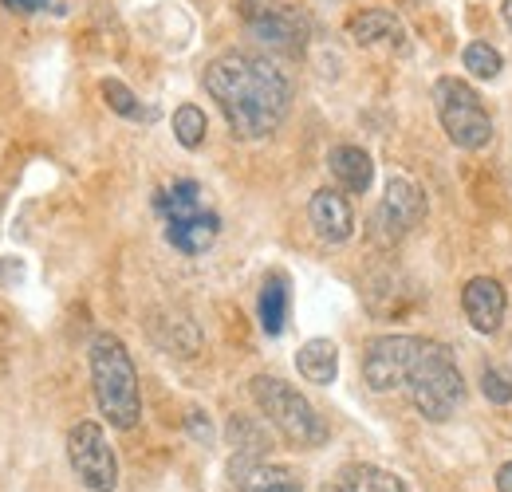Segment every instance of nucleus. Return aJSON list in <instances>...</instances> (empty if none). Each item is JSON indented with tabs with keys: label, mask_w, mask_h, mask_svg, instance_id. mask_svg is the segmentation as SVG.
Instances as JSON below:
<instances>
[{
	"label": "nucleus",
	"mask_w": 512,
	"mask_h": 492,
	"mask_svg": "<svg viewBox=\"0 0 512 492\" xmlns=\"http://www.w3.org/2000/svg\"><path fill=\"white\" fill-rule=\"evenodd\" d=\"M205 87L237 138H268L288 119L292 83L272 60L225 52L205 67Z\"/></svg>",
	"instance_id": "1"
},
{
	"label": "nucleus",
	"mask_w": 512,
	"mask_h": 492,
	"mask_svg": "<svg viewBox=\"0 0 512 492\" xmlns=\"http://www.w3.org/2000/svg\"><path fill=\"white\" fill-rule=\"evenodd\" d=\"M91 386L103 418L115 430H134L142 418V394H138V370L130 363V351L115 335L91 339Z\"/></svg>",
	"instance_id": "2"
},
{
	"label": "nucleus",
	"mask_w": 512,
	"mask_h": 492,
	"mask_svg": "<svg viewBox=\"0 0 512 492\" xmlns=\"http://www.w3.org/2000/svg\"><path fill=\"white\" fill-rule=\"evenodd\" d=\"M402 390L410 394L414 410L426 422H446V418H453V410L465 402V382H461V370L453 363V351L426 339V347L414 359V370H410V378H406Z\"/></svg>",
	"instance_id": "3"
},
{
	"label": "nucleus",
	"mask_w": 512,
	"mask_h": 492,
	"mask_svg": "<svg viewBox=\"0 0 512 492\" xmlns=\"http://www.w3.org/2000/svg\"><path fill=\"white\" fill-rule=\"evenodd\" d=\"M154 209L166 221V241L186 256H201L221 233V217L201 205V185L190 178L162 185L154 197Z\"/></svg>",
	"instance_id": "4"
},
{
	"label": "nucleus",
	"mask_w": 512,
	"mask_h": 492,
	"mask_svg": "<svg viewBox=\"0 0 512 492\" xmlns=\"http://www.w3.org/2000/svg\"><path fill=\"white\" fill-rule=\"evenodd\" d=\"M249 390H253V402L264 410V418L284 433L292 445H300V449H320L323 441H327V422L316 414V406H312L300 390H292L284 378H276V374H256Z\"/></svg>",
	"instance_id": "5"
},
{
	"label": "nucleus",
	"mask_w": 512,
	"mask_h": 492,
	"mask_svg": "<svg viewBox=\"0 0 512 492\" xmlns=\"http://www.w3.org/2000/svg\"><path fill=\"white\" fill-rule=\"evenodd\" d=\"M434 107H438V119L446 126L449 142L461 146V150H485L489 138H493V119L481 103V95L453 79V75H442L434 83Z\"/></svg>",
	"instance_id": "6"
},
{
	"label": "nucleus",
	"mask_w": 512,
	"mask_h": 492,
	"mask_svg": "<svg viewBox=\"0 0 512 492\" xmlns=\"http://www.w3.org/2000/svg\"><path fill=\"white\" fill-rule=\"evenodd\" d=\"M67 461L83 489L91 492H115L119 489V457L107 441L99 422H79L67 433Z\"/></svg>",
	"instance_id": "7"
},
{
	"label": "nucleus",
	"mask_w": 512,
	"mask_h": 492,
	"mask_svg": "<svg viewBox=\"0 0 512 492\" xmlns=\"http://www.w3.org/2000/svg\"><path fill=\"white\" fill-rule=\"evenodd\" d=\"M426 339L418 335H383L367 347L363 355V378L375 394H390L398 386H406L410 370H414V359L422 355Z\"/></svg>",
	"instance_id": "8"
},
{
	"label": "nucleus",
	"mask_w": 512,
	"mask_h": 492,
	"mask_svg": "<svg viewBox=\"0 0 512 492\" xmlns=\"http://www.w3.org/2000/svg\"><path fill=\"white\" fill-rule=\"evenodd\" d=\"M245 24L253 28L256 40H264L272 48H284V52H296L308 40L304 20L292 8H280L272 0H245Z\"/></svg>",
	"instance_id": "9"
},
{
	"label": "nucleus",
	"mask_w": 512,
	"mask_h": 492,
	"mask_svg": "<svg viewBox=\"0 0 512 492\" xmlns=\"http://www.w3.org/2000/svg\"><path fill=\"white\" fill-rule=\"evenodd\" d=\"M379 217H383L386 233H410L422 217H426V193L410 178H390L383 189V205H379Z\"/></svg>",
	"instance_id": "10"
},
{
	"label": "nucleus",
	"mask_w": 512,
	"mask_h": 492,
	"mask_svg": "<svg viewBox=\"0 0 512 492\" xmlns=\"http://www.w3.org/2000/svg\"><path fill=\"white\" fill-rule=\"evenodd\" d=\"M308 221H312L316 237L327 241V245H343V241L355 233V213H351L347 197L335 193V189L312 193V201H308Z\"/></svg>",
	"instance_id": "11"
},
{
	"label": "nucleus",
	"mask_w": 512,
	"mask_h": 492,
	"mask_svg": "<svg viewBox=\"0 0 512 492\" xmlns=\"http://www.w3.org/2000/svg\"><path fill=\"white\" fill-rule=\"evenodd\" d=\"M461 304H465V315H469L473 331H481V335L501 331V323H505V288L493 276L469 280L465 292H461Z\"/></svg>",
	"instance_id": "12"
},
{
	"label": "nucleus",
	"mask_w": 512,
	"mask_h": 492,
	"mask_svg": "<svg viewBox=\"0 0 512 492\" xmlns=\"http://www.w3.org/2000/svg\"><path fill=\"white\" fill-rule=\"evenodd\" d=\"M229 473L241 492H304V481L288 465H268L260 457H237Z\"/></svg>",
	"instance_id": "13"
},
{
	"label": "nucleus",
	"mask_w": 512,
	"mask_h": 492,
	"mask_svg": "<svg viewBox=\"0 0 512 492\" xmlns=\"http://www.w3.org/2000/svg\"><path fill=\"white\" fill-rule=\"evenodd\" d=\"M347 32H351V40H355L359 48H375V44L406 48V28H402L390 12H379V8H371V12H355L351 24H347Z\"/></svg>",
	"instance_id": "14"
},
{
	"label": "nucleus",
	"mask_w": 512,
	"mask_h": 492,
	"mask_svg": "<svg viewBox=\"0 0 512 492\" xmlns=\"http://www.w3.org/2000/svg\"><path fill=\"white\" fill-rule=\"evenodd\" d=\"M327 170H331L335 182L343 185V189H351V193H367L371 178H375V162L359 146H335L327 154Z\"/></svg>",
	"instance_id": "15"
},
{
	"label": "nucleus",
	"mask_w": 512,
	"mask_h": 492,
	"mask_svg": "<svg viewBox=\"0 0 512 492\" xmlns=\"http://www.w3.org/2000/svg\"><path fill=\"white\" fill-rule=\"evenodd\" d=\"M323 492H410L394 473H386L379 465H347L339 469Z\"/></svg>",
	"instance_id": "16"
},
{
	"label": "nucleus",
	"mask_w": 512,
	"mask_h": 492,
	"mask_svg": "<svg viewBox=\"0 0 512 492\" xmlns=\"http://www.w3.org/2000/svg\"><path fill=\"white\" fill-rule=\"evenodd\" d=\"M296 370H300L308 382H316V386L335 382V374H339V347H335L331 339H308V343L296 351Z\"/></svg>",
	"instance_id": "17"
},
{
	"label": "nucleus",
	"mask_w": 512,
	"mask_h": 492,
	"mask_svg": "<svg viewBox=\"0 0 512 492\" xmlns=\"http://www.w3.org/2000/svg\"><path fill=\"white\" fill-rule=\"evenodd\" d=\"M256 315H260L264 335H280L284 331V323H288V280L284 276H268L264 280L260 300H256Z\"/></svg>",
	"instance_id": "18"
},
{
	"label": "nucleus",
	"mask_w": 512,
	"mask_h": 492,
	"mask_svg": "<svg viewBox=\"0 0 512 492\" xmlns=\"http://www.w3.org/2000/svg\"><path fill=\"white\" fill-rule=\"evenodd\" d=\"M99 91H103V99H107V107L115 111V115H123V119H154V111H146L142 103H138V95L130 91L127 83H119V79H103L99 83Z\"/></svg>",
	"instance_id": "19"
},
{
	"label": "nucleus",
	"mask_w": 512,
	"mask_h": 492,
	"mask_svg": "<svg viewBox=\"0 0 512 492\" xmlns=\"http://www.w3.org/2000/svg\"><path fill=\"white\" fill-rule=\"evenodd\" d=\"M461 63H465V71L473 75V79H497L501 75V52L493 48V44H485V40H477V44H469L465 48V56H461Z\"/></svg>",
	"instance_id": "20"
},
{
	"label": "nucleus",
	"mask_w": 512,
	"mask_h": 492,
	"mask_svg": "<svg viewBox=\"0 0 512 492\" xmlns=\"http://www.w3.org/2000/svg\"><path fill=\"white\" fill-rule=\"evenodd\" d=\"M174 138L186 146V150H197L201 142H205V115H201V107H178L174 111Z\"/></svg>",
	"instance_id": "21"
},
{
	"label": "nucleus",
	"mask_w": 512,
	"mask_h": 492,
	"mask_svg": "<svg viewBox=\"0 0 512 492\" xmlns=\"http://www.w3.org/2000/svg\"><path fill=\"white\" fill-rule=\"evenodd\" d=\"M481 390H485V398L493 406H509L512 402V378L505 370H485L481 374Z\"/></svg>",
	"instance_id": "22"
},
{
	"label": "nucleus",
	"mask_w": 512,
	"mask_h": 492,
	"mask_svg": "<svg viewBox=\"0 0 512 492\" xmlns=\"http://www.w3.org/2000/svg\"><path fill=\"white\" fill-rule=\"evenodd\" d=\"M190 433L197 437V441H213V426L205 422V414H201V410H193L190 414Z\"/></svg>",
	"instance_id": "23"
},
{
	"label": "nucleus",
	"mask_w": 512,
	"mask_h": 492,
	"mask_svg": "<svg viewBox=\"0 0 512 492\" xmlns=\"http://www.w3.org/2000/svg\"><path fill=\"white\" fill-rule=\"evenodd\" d=\"M48 0H4V8L8 12H40Z\"/></svg>",
	"instance_id": "24"
},
{
	"label": "nucleus",
	"mask_w": 512,
	"mask_h": 492,
	"mask_svg": "<svg viewBox=\"0 0 512 492\" xmlns=\"http://www.w3.org/2000/svg\"><path fill=\"white\" fill-rule=\"evenodd\" d=\"M497 489L512 492V461H509V465H501V473H497Z\"/></svg>",
	"instance_id": "25"
},
{
	"label": "nucleus",
	"mask_w": 512,
	"mask_h": 492,
	"mask_svg": "<svg viewBox=\"0 0 512 492\" xmlns=\"http://www.w3.org/2000/svg\"><path fill=\"white\" fill-rule=\"evenodd\" d=\"M505 24H509V32H512V0H505Z\"/></svg>",
	"instance_id": "26"
}]
</instances>
